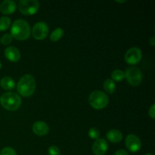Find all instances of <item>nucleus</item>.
I'll use <instances>...</instances> for the list:
<instances>
[{
  "label": "nucleus",
  "mask_w": 155,
  "mask_h": 155,
  "mask_svg": "<svg viewBox=\"0 0 155 155\" xmlns=\"http://www.w3.org/2000/svg\"><path fill=\"white\" fill-rule=\"evenodd\" d=\"M148 114H149L150 117L151 119H154L155 118V104H153L151 107H150L149 110H148Z\"/></svg>",
  "instance_id": "b1692460"
},
{
  "label": "nucleus",
  "mask_w": 155,
  "mask_h": 155,
  "mask_svg": "<svg viewBox=\"0 0 155 155\" xmlns=\"http://www.w3.org/2000/svg\"><path fill=\"white\" fill-rule=\"evenodd\" d=\"M36 89V80L30 74L23 76L17 84L18 92L23 97H30Z\"/></svg>",
  "instance_id": "f03ea898"
},
{
  "label": "nucleus",
  "mask_w": 155,
  "mask_h": 155,
  "mask_svg": "<svg viewBox=\"0 0 155 155\" xmlns=\"http://www.w3.org/2000/svg\"><path fill=\"white\" fill-rule=\"evenodd\" d=\"M12 41H13V37H12L10 33H5L0 39V42L4 45H9L10 43H12Z\"/></svg>",
  "instance_id": "aec40b11"
},
{
  "label": "nucleus",
  "mask_w": 155,
  "mask_h": 155,
  "mask_svg": "<svg viewBox=\"0 0 155 155\" xmlns=\"http://www.w3.org/2000/svg\"><path fill=\"white\" fill-rule=\"evenodd\" d=\"M1 105L10 111H15L20 107L21 104V98L18 94L13 92H8L2 94L0 97Z\"/></svg>",
  "instance_id": "7ed1b4c3"
},
{
  "label": "nucleus",
  "mask_w": 155,
  "mask_h": 155,
  "mask_svg": "<svg viewBox=\"0 0 155 155\" xmlns=\"http://www.w3.org/2000/svg\"><path fill=\"white\" fill-rule=\"evenodd\" d=\"M12 21L8 17L3 16L0 18V31H5L10 27Z\"/></svg>",
  "instance_id": "6ab92c4d"
},
{
  "label": "nucleus",
  "mask_w": 155,
  "mask_h": 155,
  "mask_svg": "<svg viewBox=\"0 0 155 155\" xmlns=\"http://www.w3.org/2000/svg\"><path fill=\"white\" fill-rule=\"evenodd\" d=\"M0 155H17L16 151L14 148L10 147H6L4 148L0 152Z\"/></svg>",
  "instance_id": "4be33fe9"
},
{
  "label": "nucleus",
  "mask_w": 155,
  "mask_h": 155,
  "mask_svg": "<svg viewBox=\"0 0 155 155\" xmlns=\"http://www.w3.org/2000/svg\"><path fill=\"white\" fill-rule=\"evenodd\" d=\"M48 31H49V27L48 24L43 21H39L33 26V29L31 30V33L34 39L37 40H42L46 38L48 34Z\"/></svg>",
  "instance_id": "0eeeda50"
},
{
  "label": "nucleus",
  "mask_w": 155,
  "mask_h": 155,
  "mask_svg": "<svg viewBox=\"0 0 155 155\" xmlns=\"http://www.w3.org/2000/svg\"><path fill=\"white\" fill-rule=\"evenodd\" d=\"M5 56L8 61L12 62H17L21 58V52L15 46H8L5 49Z\"/></svg>",
  "instance_id": "f8f14e48"
},
{
  "label": "nucleus",
  "mask_w": 155,
  "mask_h": 155,
  "mask_svg": "<svg viewBox=\"0 0 155 155\" xmlns=\"http://www.w3.org/2000/svg\"><path fill=\"white\" fill-rule=\"evenodd\" d=\"M125 77L130 86H138L142 81V71L136 67H130L126 71Z\"/></svg>",
  "instance_id": "423d86ee"
},
{
  "label": "nucleus",
  "mask_w": 155,
  "mask_h": 155,
  "mask_svg": "<svg viewBox=\"0 0 155 155\" xmlns=\"http://www.w3.org/2000/svg\"><path fill=\"white\" fill-rule=\"evenodd\" d=\"M116 2H118V3H124V2H126V0H122V1H120V0H116Z\"/></svg>",
  "instance_id": "bb28decb"
},
{
  "label": "nucleus",
  "mask_w": 155,
  "mask_h": 155,
  "mask_svg": "<svg viewBox=\"0 0 155 155\" xmlns=\"http://www.w3.org/2000/svg\"><path fill=\"white\" fill-rule=\"evenodd\" d=\"M109 99L107 94L100 90H95L91 92L89 96V103L91 107L96 110H101L107 107Z\"/></svg>",
  "instance_id": "20e7f679"
},
{
  "label": "nucleus",
  "mask_w": 155,
  "mask_h": 155,
  "mask_svg": "<svg viewBox=\"0 0 155 155\" xmlns=\"http://www.w3.org/2000/svg\"><path fill=\"white\" fill-rule=\"evenodd\" d=\"M20 12L24 15H33L39 11L40 5L37 0H21L18 5Z\"/></svg>",
  "instance_id": "39448f33"
},
{
  "label": "nucleus",
  "mask_w": 155,
  "mask_h": 155,
  "mask_svg": "<svg viewBox=\"0 0 155 155\" xmlns=\"http://www.w3.org/2000/svg\"><path fill=\"white\" fill-rule=\"evenodd\" d=\"M149 43L151 46H154V45H155V37L154 36H151V39H149Z\"/></svg>",
  "instance_id": "a878e982"
},
{
  "label": "nucleus",
  "mask_w": 155,
  "mask_h": 155,
  "mask_svg": "<svg viewBox=\"0 0 155 155\" xmlns=\"http://www.w3.org/2000/svg\"><path fill=\"white\" fill-rule=\"evenodd\" d=\"M114 155H130V154H129V153L127 152L126 150L120 149V150H117V151L114 153Z\"/></svg>",
  "instance_id": "393cba45"
},
{
  "label": "nucleus",
  "mask_w": 155,
  "mask_h": 155,
  "mask_svg": "<svg viewBox=\"0 0 155 155\" xmlns=\"http://www.w3.org/2000/svg\"><path fill=\"white\" fill-rule=\"evenodd\" d=\"M32 130L36 136H43L48 133L49 127L46 123L43 122V121H36L32 126Z\"/></svg>",
  "instance_id": "9b49d317"
},
{
  "label": "nucleus",
  "mask_w": 155,
  "mask_h": 155,
  "mask_svg": "<svg viewBox=\"0 0 155 155\" xmlns=\"http://www.w3.org/2000/svg\"><path fill=\"white\" fill-rule=\"evenodd\" d=\"M145 155H154V154H150V153H148V154H145Z\"/></svg>",
  "instance_id": "cd10ccee"
},
{
  "label": "nucleus",
  "mask_w": 155,
  "mask_h": 155,
  "mask_svg": "<svg viewBox=\"0 0 155 155\" xmlns=\"http://www.w3.org/2000/svg\"><path fill=\"white\" fill-rule=\"evenodd\" d=\"M1 68H2V64L0 63V69H1Z\"/></svg>",
  "instance_id": "c85d7f7f"
},
{
  "label": "nucleus",
  "mask_w": 155,
  "mask_h": 155,
  "mask_svg": "<svg viewBox=\"0 0 155 155\" xmlns=\"http://www.w3.org/2000/svg\"><path fill=\"white\" fill-rule=\"evenodd\" d=\"M11 35L13 39L17 40H26L31 35V29L28 22L22 19H18L14 21L11 27Z\"/></svg>",
  "instance_id": "f257e3e1"
},
{
  "label": "nucleus",
  "mask_w": 155,
  "mask_h": 155,
  "mask_svg": "<svg viewBox=\"0 0 155 155\" xmlns=\"http://www.w3.org/2000/svg\"><path fill=\"white\" fill-rule=\"evenodd\" d=\"M108 149V144L103 138H98L92 145V153L95 155H104Z\"/></svg>",
  "instance_id": "9d476101"
},
{
  "label": "nucleus",
  "mask_w": 155,
  "mask_h": 155,
  "mask_svg": "<svg viewBox=\"0 0 155 155\" xmlns=\"http://www.w3.org/2000/svg\"><path fill=\"white\" fill-rule=\"evenodd\" d=\"M17 8L16 2L13 0H5L0 4V11L4 15H12Z\"/></svg>",
  "instance_id": "ddd939ff"
},
{
  "label": "nucleus",
  "mask_w": 155,
  "mask_h": 155,
  "mask_svg": "<svg viewBox=\"0 0 155 155\" xmlns=\"http://www.w3.org/2000/svg\"><path fill=\"white\" fill-rule=\"evenodd\" d=\"M126 146L130 152L136 153L142 148V142L137 136L130 134L126 138Z\"/></svg>",
  "instance_id": "1a4fd4ad"
},
{
  "label": "nucleus",
  "mask_w": 155,
  "mask_h": 155,
  "mask_svg": "<svg viewBox=\"0 0 155 155\" xmlns=\"http://www.w3.org/2000/svg\"><path fill=\"white\" fill-rule=\"evenodd\" d=\"M88 135H89V137L92 139H98L100 136V132L99 130H98L95 127H92V128L89 129V133H88Z\"/></svg>",
  "instance_id": "412c9836"
},
{
  "label": "nucleus",
  "mask_w": 155,
  "mask_h": 155,
  "mask_svg": "<svg viewBox=\"0 0 155 155\" xmlns=\"http://www.w3.org/2000/svg\"><path fill=\"white\" fill-rule=\"evenodd\" d=\"M125 78V72L122 70L116 69L111 73V80L113 81L121 82Z\"/></svg>",
  "instance_id": "a211bd4d"
},
{
  "label": "nucleus",
  "mask_w": 155,
  "mask_h": 155,
  "mask_svg": "<svg viewBox=\"0 0 155 155\" xmlns=\"http://www.w3.org/2000/svg\"><path fill=\"white\" fill-rule=\"evenodd\" d=\"M64 35V30L61 27L54 29V31L50 35V40L51 42H57L59 39H61V37Z\"/></svg>",
  "instance_id": "f3484780"
},
{
  "label": "nucleus",
  "mask_w": 155,
  "mask_h": 155,
  "mask_svg": "<svg viewBox=\"0 0 155 155\" xmlns=\"http://www.w3.org/2000/svg\"><path fill=\"white\" fill-rule=\"evenodd\" d=\"M142 57V53L140 48L138 47H133L126 52L124 59L128 64L134 65L140 62Z\"/></svg>",
  "instance_id": "6e6552de"
},
{
  "label": "nucleus",
  "mask_w": 155,
  "mask_h": 155,
  "mask_svg": "<svg viewBox=\"0 0 155 155\" xmlns=\"http://www.w3.org/2000/svg\"><path fill=\"white\" fill-rule=\"evenodd\" d=\"M103 86H104V91L108 94H113L116 89V85H115L114 81H113L111 79H107L104 80Z\"/></svg>",
  "instance_id": "dca6fc26"
},
{
  "label": "nucleus",
  "mask_w": 155,
  "mask_h": 155,
  "mask_svg": "<svg viewBox=\"0 0 155 155\" xmlns=\"http://www.w3.org/2000/svg\"><path fill=\"white\" fill-rule=\"evenodd\" d=\"M106 138L111 143H119L123 139V134L120 130H111L106 133Z\"/></svg>",
  "instance_id": "4468645a"
},
{
  "label": "nucleus",
  "mask_w": 155,
  "mask_h": 155,
  "mask_svg": "<svg viewBox=\"0 0 155 155\" xmlns=\"http://www.w3.org/2000/svg\"><path fill=\"white\" fill-rule=\"evenodd\" d=\"M48 155H61L60 149L56 145H51L48 149Z\"/></svg>",
  "instance_id": "5701e85b"
},
{
  "label": "nucleus",
  "mask_w": 155,
  "mask_h": 155,
  "mask_svg": "<svg viewBox=\"0 0 155 155\" xmlns=\"http://www.w3.org/2000/svg\"><path fill=\"white\" fill-rule=\"evenodd\" d=\"M0 86L5 90H12L15 87V82L12 77H4L0 81Z\"/></svg>",
  "instance_id": "2eb2a0df"
}]
</instances>
